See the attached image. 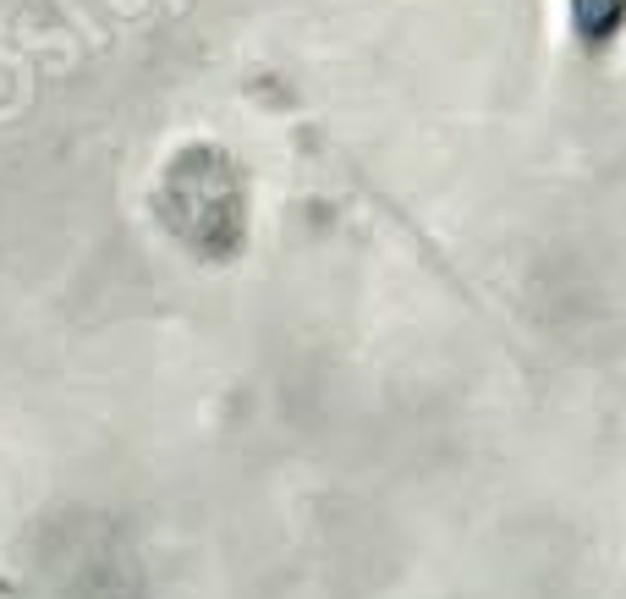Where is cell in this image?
Instances as JSON below:
<instances>
[{"instance_id": "6da1fadb", "label": "cell", "mask_w": 626, "mask_h": 599, "mask_svg": "<svg viewBox=\"0 0 626 599\" xmlns=\"http://www.w3.org/2000/svg\"><path fill=\"white\" fill-rule=\"evenodd\" d=\"M572 23L593 39H610L626 23V0H572Z\"/></svg>"}]
</instances>
